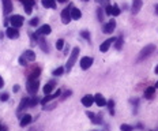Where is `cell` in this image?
<instances>
[{"label":"cell","instance_id":"ac0fdd59","mask_svg":"<svg viewBox=\"0 0 158 131\" xmlns=\"http://www.w3.org/2000/svg\"><path fill=\"white\" fill-rule=\"evenodd\" d=\"M1 1H3V12L8 15L12 11V1L11 0H1Z\"/></svg>","mask_w":158,"mask_h":131},{"label":"cell","instance_id":"d4e9b609","mask_svg":"<svg viewBox=\"0 0 158 131\" xmlns=\"http://www.w3.org/2000/svg\"><path fill=\"white\" fill-rule=\"evenodd\" d=\"M40 74H41V68L40 67L33 68V70H31V72L29 74V79H36V78H37Z\"/></svg>","mask_w":158,"mask_h":131},{"label":"cell","instance_id":"ffe728a7","mask_svg":"<svg viewBox=\"0 0 158 131\" xmlns=\"http://www.w3.org/2000/svg\"><path fill=\"white\" fill-rule=\"evenodd\" d=\"M29 102H30V98H27V97H23V98H22V100H20L19 107H18V112H22L26 107H29Z\"/></svg>","mask_w":158,"mask_h":131},{"label":"cell","instance_id":"f546056e","mask_svg":"<svg viewBox=\"0 0 158 131\" xmlns=\"http://www.w3.org/2000/svg\"><path fill=\"white\" fill-rule=\"evenodd\" d=\"M53 77H60V75H63L64 74V68L63 67H59V68H56V70H53Z\"/></svg>","mask_w":158,"mask_h":131},{"label":"cell","instance_id":"d590c367","mask_svg":"<svg viewBox=\"0 0 158 131\" xmlns=\"http://www.w3.org/2000/svg\"><path fill=\"white\" fill-rule=\"evenodd\" d=\"M29 23H30V26H37V25H38V18H31Z\"/></svg>","mask_w":158,"mask_h":131},{"label":"cell","instance_id":"52a82bcc","mask_svg":"<svg viewBox=\"0 0 158 131\" xmlns=\"http://www.w3.org/2000/svg\"><path fill=\"white\" fill-rule=\"evenodd\" d=\"M34 37H36V41H38V45H40V48L42 50H44V52H47V53H49V45H48L47 42H45V40L42 37H41V36H37V34H34Z\"/></svg>","mask_w":158,"mask_h":131},{"label":"cell","instance_id":"f35d334b","mask_svg":"<svg viewBox=\"0 0 158 131\" xmlns=\"http://www.w3.org/2000/svg\"><path fill=\"white\" fill-rule=\"evenodd\" d=\"M3 86H4V81H3V78L0 77V89H1Z\"/></svg>","mask_w":158,"mask_h":131},{"label":"cell","instance_id":"7402d4cb","mask_svg":"<svg viewBox=\"0 0 158 131\" xmlns=\"http://www.w3.org/2000/svg\"><path fill=\"white\" fill-rule=\"evenodd\" d=\"M81 17H82L81 10H79V8H74V7H72V10H71V18H72V19H75V20H78V19H81Z\"/></svg>","mask_w":158,"mask_h":131},{"label":"cell","instance_id":"e0dca14e","mask_svg":"<svg viewBox=\"0 0 158 131\" xmlns=\"http://www.w3.org/2000/svg\"><path fill=\"white\" fill-rule=\"evenodd\" d=\"M20 1H22V4H23L26 14H31L33 7H34V0H20Z\"/></svg>","mask_w":158,"mask_h":131},{"label":"cell","instance_id":"74e56055","mask_svg":"<svg viewBox=\"0 0 158 131\" xmlns=\"http://www.w3.org/2000/svg\"><path fill=\"white\" fill-rule=\"evenodd\" d=\"M12 90H14V93H17V91L19 90V85H15V86L12 87Z\"/></svg>","mask_w":158,"mask_h":131},{"label":"cell","instance_id":"ab89813d","mask_svg":"<svg viewBox=\"0 0 158 131\" xmlns=\"http://www.w3.org/2000/svg\"><path fill=\"white\" fill-rule=\"evenodd\" d=\"M155 14H157V15H158V4H157V6H155Z\"/></svg>","mask_w":158,"mask_h":131},{"label":"cell","instance_id":"1f68e13d","mask_svg":"<svg viewBox=\"0 0 158 131\" xmlns=\"http://www.w3.org/2000/svg\"><path fill=\"white\" fill-rule=\"evenodd\" d=\"M120 130L121 131H134V127L130 124H121L120 126Z\"/></svg>","mask_w":158,"mask_h":131},{"label":"cell","instance_id":"4316f807","mask_svg":"<svg viewBox=\"0 0 158 131\" xmlns=\"http://www.w3.org/2000/svg\"><path fill=\"white\" fill-rule=\"evenodd\" d=\"M53 86H55L53 82H49V83H47V85L44 86V93H45V94H51L52 90H53Z\"/></svg>","mask_w":158,"mask_h":131},{"label":"cell","instance_id":"7c38bea8","mask_svg":"<svg viewBox=\"0 0 158 131\" xmlns=\"http://www.w3.org/2000/svg\"><path fill=\"white\" fill-rule=\"evenodd\" d=\"M114 41H116V38H114V37L105 40L104 42H102L101 45H100V50H101V52H108V49L111 48V45H112V44H114Z\"/></svg>","mask_w":158,"mask_h":131},{"label":"cell","instance_id":"d6986e66","mask_svg":"<svg viewBox=\"0 0 158 131\" xmlns=\"http://www.w3.org/2000/svg\"><path fill=\"white\" fill-rule=\"evenodd\" d=\"M31 121H33V118H31V115H29V113H26L23 116V118L20 119V127H26V126H29L31 123Z\"/></svg>","mask_w":158,"mask_h":131},{"label":"cell","instance_id":"7bdbcfd3","mask_svg":"<svg viewBox=\"0 0 158 131\" xmlns=\"http://www.w3.org/2000/svg\"><path fill=\"white\" fill-rule=\"evenodd\" d=\"M155 89H158V81H157V83H155Z\"/></svg>","mask_w":158,"mask_h":131},{"label":"cell","instance_id":"6da1fadb","mask_svg":"<svg viewBox=\"0 0 158 131\" xmlns=\"http://www.w3.org/2000/svg\"><path fill=\"white\" fill-rule=\"evenodd\" d=\"M79 52H81V50H79V48H78V47H75L74 49H72V52H71L70 57H68L67 64H66V68H67V71H71V68L74 67L75 61H76L78 56H79Z\"/></svg>","mask_w":158,"mask_h":131},{"label":"cell","instance_id":"2e32d148","mask_svg":"<svg viewBox=\"0 0 158 131\" xmlns=\"http://www.w3.org/2000/svg\"><path fill=\"white\" fill-rule=\"evenodd\" d=\"M94 102L98 105V107H104V105H106L108 101H106V98H105L101 93H97L94 96Z\"/></svg>","mask_w":158,"mask_h":131},{"label":"cell","instance_id":"e575fe53","mask_svg":"<svg viewBox=\"0 0 158 131\" xmlns=\"http://www.w3.org/2000/svg\"><path fill=\"white\" fill-rule=\"evenodd\" d=\"M81 36H82L83 38H86L87 41H90V33H89L87 30H83V31L81 33Z\"/></svg>","mask_w":158,"mask_h":131},{"label":"cell","instance_id":"44dd1931","mask_svg":"<svg viewBox=\"0 0 158 131\" xmlns=\"http://www.w3.org/2000/svg\"><path fill=\"white\" fill-rule=\"evenodd\" d=\"M45 8H56V0H41Z\"/></svg>","mask_w":158,"mask_h":131},{"label":"cell","instance_id":"4fadbf2b","mask_svg":"<svg viewBox=\"0 0 158 131\" xmlns=\"http://www.w3.org/2000/svg\"><path fill=\"white\" fill-rule=\"evenodd\" d=\"M82 104H83L86 108H90L91 105L94 104V96H91V94H86V96H83V98H82Z\"/></svg>","mask_w":158,"mask_h":131},{"label":"cell","instance_id":"5bb4252c","mask_svg":"<svg viewBox=\"0 0 158 131\" xmlns=\"http://www.w3.org/2000/svg\"><path fill=\"white\" fill-rule=\"evenodd\" d=\"M86 115H87L89 118H90V120L94 123V124H102V116H100V115H94L93 112H90V111H87L86 112Z\"/></svg>","mask_w":158,"mask_h":131},{"label":"cell","instance_id":"83f0119b","mask_svg":"<svg viewBox=\"0 0 158 131\" xmlns=\"http://www.w3.org/2000/svg\"><path fill=\"white\" fill-rule=\"evenodd\" d=\"M106 105H108V108H109V113L113 116V115H114V101L113 100H109L106 102Z\"/></svg>","mask_w":158,"mask_h":131},{"label":"cell","instance_id":"8d00e7d4","mask_svg":"<svg viewBox=\"0 0 158 131\" xmlns=\"http://www.w3.org/2000/svg\"><path fill=\"white\" fill-rule=\"evenodd\" d=\"M8 97H10V96H8V93H3V94H0V101H7L8 100Z\"/></svg>","mask_w":158,"mask_h":131},{"label":"cell","instance_id":"d6a6232c","mask_svg":"<svg viewBox=\"0 0 158 131\" xmlns=\"http://www.w3.org/2000/svg\"><path fill=\"white\" fill-rule=\"evenodd\" d=\"M102 8H98L97 10V17H98V20H100V22H102V20H104V12H102Z\"/></svg>","mask_w":158,"mask_h":131},{"label":"cell","instance_id":"30bf717a","mask_svg":"<svg viewBox=\"0 0 158 131\" xmlns=\"http://www.w3.org/2000/svg\"><path fill=\"white\" fill-rule=\"evenodd\" d=\"M114 29H116V20L114 19H111L109 22H106V23L104 25V33L105 34H111Z\"/></svg>","mask_w":158,"mask_h":131},{"label":"cell","instance_id":"b9f144b4","mask_svg":"<svg viewBox=\"0 0 158 131\" xmlns=\"http://www.w3.org/2000/svg\"><path fill=\"white\" fill-rule=\"evenodd\" d=\"M57 1H59V3H64V1H66V0H57Z\"/></svg>","mask_w":158,"mask_h":131},{"label":"cell","instance_id":"7a4b0ae2","mask_svg":"<svg viewBox=\"0 0 158 131\" xmlns=\"http://www.w3.org/2000/svg\"><path fill=\"white\" fill-rule=\"evenodd\" d=\"M155 50V45H153V44H149V45H146L143 49L139 52V57H138V61L143 60V59H146V57H149L150 55L153 53Z\"/></svg>","mask_w":158,"mask_h":131},{"label":"cell","instance_id":"5b68a950","mask_svg":"<svg viewBox=\"0 0 158 131\" xmlns=\"http://www.w3.org/2000/svg\"><path fill=\"white\" fill-rule=\"evenodd\" d=\"M8 20H10V23L12 25V27H17V29H19V27L23 25V22H25V19H23L22 15H12Z\"/></svg>","mask_w":158,"mask_h":131},{"label":"cell","instance_id":"484cf974","mask_svg":"<svg viewBox=\"0 0 158 131\" xmlns=\"http://www.w3.org/2000/svg\"><path fill=\"white\" fill-rule=\"evenodd\" d=\"M123 42H124V41H123V36H119V37L116 38V41H114V48L117 50H120L121 48H123Z\"/></svg>","mask_w":158,"mask_h":131},{"label":"cell","instance_id":"277c9868","mask_svg":"<svg viewBox=\"0 0 158 131\" xmlns=\"http://www.w3.org/2000/svg\"><path fill=\"white\" fill-rule=\"evenodd\" d=\"M38 86H40V83H38V79L36 78V79H27V91L30 94H36L38 90Z\"/></svg>","mask_w":158,"mask_h":131},{"label":"cell","instance_id":"9a60e30c","mask_svg":"<svg viewBox=\"0 0 158 131\" xmlns=\"http://www.w3.org/2000/svg\"><path fill=\"white\" fill-rule=\"evenodd\" d=\"M142 4H143V1L142 0H132V7H131V12L134 14H138L139 11H141L142 8Z\"/></svg>","mask_w":158,"mask_h":131},{"label":"cell","instance_id":"8fae6325","mask_svg":"<svg viewBox=\"0 0 158 131\" xmlns=\"http://www.w3.org/2000/svg\"><path fill=\"white\" fill-rule=\"evenodd\" d=\"M6 34H7V37L11 38V40H14V38H18L19 37V30H18L17 27H7V30H6Z\"/></svg>","mask_w":158,"mask_h":131},{"label":"cell","instance_id":"cb8c5ba5","mask_svg":"<svg viewBox=\"0 0 158 131\" xmlns=\"http://www.w3.org/2000/svg\"><path fill=\"white\" fill-rule=\"evenodd\" d=\"M23 55H25V57H26L29 61H34V60H36V53H34L31 49L25 50V53H23Z\"/></svg>","mask_w":158,"mask_h":131},{"label":"cell","instance_id":"8992f818","mask_svg":"<svg viewBox=\"0 0 158 131\" xmlns=\"http://www.w3.org/2000/svg\"><path fill=\"white\" fill-rule=\"evenodd\" d=\"M105 14L106 15H113V17H119L120 15V8L117 6H111V4H108L105 7Z\"/></svg>","mask_w":158,"mask_h":131},{"label":"cell","instance_id":"9c48e42d","mask_svg":"<svg viewBox=\"0 0 158 131\" xmlns=\"http://www.w3.org/2000/svg\"><path fill=\"white\" fill-rule=\"evenodd\" d=\"M93 57H89V56H84L81 59V67L82 70H89L91 67V64H93Z\"/></svg>","mask_w":158,"mask_h":131},{"label":"cell","instance_id":"4dcf8cb0","mask_svg":"<svg viewBox=\"0 0 158 131\" xmlns=\"http://www.w3.org/2000/svg\"><path fill=\"white\" fill-rule=\"evenodd\" d=\"M63 47H64V40H63V38L57 40L56 41V49L57 50H61V49H63Z\"/></svg>","mask_w":158,"mask_h":131},{"label":"cell","instance_id":"60d3db41","mask_svg":"<svg viewBox=\"0 0 158 131\" xmlns=\"http://www.w3.org/2000/svg\"><path fill=\"white\" fill-rule=\"evenodd\" d=\"M154 72H155V74H158V66H157V67L154 68Z\"/></svg>","mask_w":158,"mask_h":131},{"label":"cell","instance_id":"3957f363","mask_svg":"<svg viewBox=\"0 0 158 131\" xmlns=\"http://www.w3.org/2000/svg\"><path fill=\"white\" fill-rule=\"evenodd\" d=\"M71 10H72V4H70L68 7H66L63 11H61V22L64 25H68L71 22Z\"/></svg>","mask_w":158,"mask_h":131},{"label":"cell","instance_id":"603a6c76","mask_svg":"<svg viewBox=\"0 0 158 131\" xmlns=\"http://www.w3.org/2000/svg\"><path fill=\"white\" fill-rule=\"evenodd\" d=\"M155 93V86H150L147 87L145 90V98H147V100H150V98L153 97V94Z\"/></svg>","mask_w":158,"mask_h":131},{"label":"cell","instance_id":"ba28073f","mask_svg":"<svg viewBox=\"0 0 158 131\" xmlns=\"http://www.w3.org/2000/svg\"><path fill=\"white\" fill-rule=\"evenodd\" d=\"M52 33V27L49 26V25H42L41 27H38L37 31H36V34L37 36H48V34Z\"/></svg>","mask_w":158,"mask_h":131},{"label":"cell","instance_id":"ee69618b","mask_svg":"<svg viewBox=\"0 0 158 131\" xmlns=\"http://www.w3.org/2000/svg\"><path fill=\"white\" fill-rule=\"evenodd\" d=\"M0 131H1V126H0Z\"/></svg>","mask_w":158,"mask_h":131},{"label":"cell","instance_id":"836d02e7","mask_svg":"<svg viewBox=\"0 0 158 131\" xmlns=\"http://www.w3.org/2000/svg\"><path fill=\"white\" fill-rule=\"evenodd\" d=\"M19 63H20V66H27V59L25 57V55H22V56L19 57Z\"/></svg>","mask_w":158,"mask_h":131},{"label":"cell","instance_id":"f6af8a7d","mask_svg":"<svg viewBox=\"0 0 158 131\" xmlns=\"http://www.w3.org/2000/svg\"><path fill=\"white\" fill-rule=\"evenodd\" d=\"M84 1H89V0H84Z\"/></svg>","mask_w":158,"mask_h":131},{"label":"cell","instance_id":"f1b7e54d","mask_svg":"<svg viewBox=\"0 0 158 131\" xmlns=\"http://www.w3.org/2000/svg\"><path fill=\"white\" fill-rule=\"evenodd\" d=\"M38 102H41V100L37 97V96H36V97L30 98V102H29V107H36V105H37Z\"/></svg>","mask_w":158,"mask_h":131}]
</instances>
